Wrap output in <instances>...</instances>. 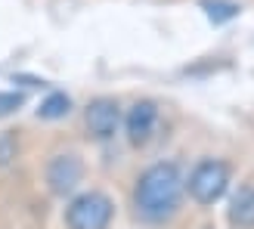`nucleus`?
<instances>
[{
	"label": "nucleus",
	"instance_id": "obj_11",
	"mask_svg": "<svg viewBox=\"0 0 254 229\" xmlns=\"http://www.w3.org/2000/svg\"><path fill=\"white\" fill-rule=\"evenodd\" d=\"M22 103H25V96H22V93H0V118L12 114Z\"/></svg>",
	"mask_w": 254,
	"mask_h": 229
},
{
	"label": "nucleus",
	"instance_id": "obj_6",
	"mask_svg": "<svg viewBox=\"0 0 254 229\" xmlns=\"http://www.w3.org/2000/svg\"><path fill=\"white\" fill-rule=\"evenodd\" d=\"M155 124H158V106L143 99L136 103L130 112H127V139L133 146H146L152 133H155Z\"/></svg>",
	"mask_w": 254,
	"mask_h": 229
},
{
	"label": "nucleus",
	"instance_id": "obj_10",
	"mask_svg": "<svg viewBox=\"0 0 254 229\" xmlns=\"http://www.w3.org/2000/svg\"><path fill=\"white\" fill-rule=\"evenodd\" d=\"M16 136L12 133H0V168H6V164L16 158Z\"/></svg>",
	"mask_w": 254,
	"mask_h": 229
},
{
	"label": "nucleus",
	"instance_id": "obj_4",
	"mask_svg": "<svg viewBox=\"0 0 254 229\" xmlns=\"http://www.w3.org/2000/svg\"><path fill=\"white\" fill-rule=\"evenodd\" d=\"M84 121H87V130H90L93 139H109L115 136L118 130V121H121V112H118V103L115 99H93L84 112Z\"/></svg>",
	"mask_w": 254,
	"mask_h": 229
},
{
	"label": "nucleus",
	"instance_id": "obj_1",
	"mask_svg": "<svg viewBox=\"0 0 254 229\" xmlns=\"http://www.w3.org/2000/svg\"><path fill=\"white\" fill-rule=\"evenodd\" d=\"M180 195H183L180 168L171 164V161H164V164H152V168L136 180L133 205L146 220L161 223V220L174 217L177 205H180Z\"/></svg>",
	"mask_w": 254,
	"mask_h": 229
},
{
	"label": "nucleus",
	"instance_id": "obj_3",
	"mask_svg": "<svg viewBox=\"0 0 254 229\" xmlns=\"http://www.w3.org/2000/svg\"><path fill=\"white\" fill-rule=\"evenodd\" d=\"M226 186H230V164L223 161H201L198 168L189 173V195L198 205H214L217 198H223Z\"/></svg>",
	"mask_w": 254,
	"mask_h": 229
},
{
	"label": "nucleus",
	"instance_id": "obj_9",
	"mask_svg": "<svg viewBox=\"0 0 254 229\" xmlns=\"http://www.w3.org/2000/svg\"><path fill=\"white\" fill-rule=\"evenodd\" d=\"M201 6H205L208 19H211L214 25L230 22V19L239 16V3H233V0H201Z\"/></svg>",
	"mask_w": 254,
	"mask_h": 229
},
{
	"label": "nucleus",
	"instance_id": "obj_5",
	"mask_svg": "<svg viewBox=\"0 0 254 229\" xmlns=\"http://www.w3.org/2000/svg\"><path fill=\"white\" fill-rule=\"evenodd\" d=\"M84 176V164L78 155H56L47 168V183L56 195H68Z\"/></svg>",
	"mask_w": 254,
	"mask_h": 229
},
{
	"label": "nucleus",
	"instance_id": "obj_2",
	"mask_svg": "<svg viewBox=\"0 0 254 229\" xmlns=\"http://www.w3.org/2000/svg\"><path fill=\"white\" fill-rule=\"evenodd\" d=\"M112 198L103 192H84L68 205L65 223L68 229H106L112 220Z\"/></svg>",
	"mask_w": 254,
	"mask_h": 229
},
{
	"label": "nucleus",
	"instance_id": "obj_7",
	"mask_svg": "<svg viewBox=\"0 0 254 229\" xmlns=\"http://www.w3.org/2000/svg\"><path fill=\"white\" fill-rule=\"evenodd\" d=\"M230 223L236 229H254V186H242L230 201Z\"/></svg>",
	"mask_w": 254,
	"mask_h": 229
},
{
	"label": "nucleus",
	"instance_id": "obj_8",
	"mask_svg": "<svg viewBox=\"0 0 254 229\" xmlns=\"http://www.w3.org/2000/svg\"><path fill=\"white\" fill-rule=\"evenodd\" d=\"M68 109H71V99H68L65 93H50L44 103H41V109H37V118L56 121V118H65Z\"/></svg>",
	"mask_w": 254,
	"mask_h": 229
}]
</instances>
